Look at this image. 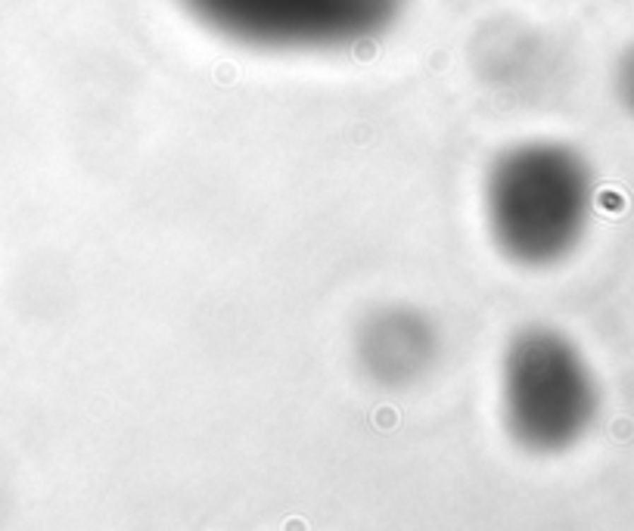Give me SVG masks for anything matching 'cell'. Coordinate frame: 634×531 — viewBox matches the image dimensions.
<instances>
[{
	"label": "cell",
	"mask_w": 634,
	"mask_h": 531,
	"mask_svg": "<svg viewBox=\"0 0 634 531\" xmlns=\"http://www.w3.org/2000/svg\"><path fill=\"white\" fill-rule=\"evenodd\" d=\"M616 93H619V103L634 115V47L625 50V56L619 59V68H616Z\"/></svg>",
	"instance_id": "5"
},
{
	"label": "cell",
	"mask_w": 634,
	"mask_h": 531,
	"mask_svg": "<svg viewBox=\"0 0 634 531\" xmlns=\"http://www.w3.org/2000/svg\"><path fill=\"white\" fill-rule=\"evenodd\" d=\"M358 354L370 376L386 386L417 379L435 354L433 326L420 314L404 308H389L370 317L358 339Z\"/></svg>",
	"instance_id": "4"
},
{
	"label": "cell",
	"mask_w": 634,
	"mask_h": 531,
	"mask_svg": "<svg viewBox=\"0 0 634 531\" xmlns=\"http://www.w3.org/2000/svg\"><path fill=\"white\" fill-rule=\"evenodd\" d=\"M202 28L224 41L283 53L342 50L373 41L408 0H177Z\"/></svg>",
	"instance_id": "3"
},
{
	"label": "cell",
	"mask_w": 634,
	"mask_h": 531,
	"mask_svg": "<svg viewBox=\"0 0 634 531\" xmlns=\"http://www.w3.org/2000/svg\"><path fill=\"white\" fill-rule=\"evenodd\" d=\"M594 174L566 143L535 140L500 153L485 181V215L498 249L522 268H551L585 239Z\"/></svg>",
	"instance_id": "1"
},
{
	"label": "cell",
	"mask_w": 634,
	"mask_h": 531,
	"mask_svg": "<svg viewBox=\"0 0 634 531\" xmlns=\"http://www.w3.org/2000/svg\"><path fill=\"white\" fill-rule=\"evenodd\" d=\"M600 388L591 364L563 333L526 326L500 361V413L516 444L560 454L591 432Z\"/></svg>",
	"instance_id": "2"
}]
</instances>
